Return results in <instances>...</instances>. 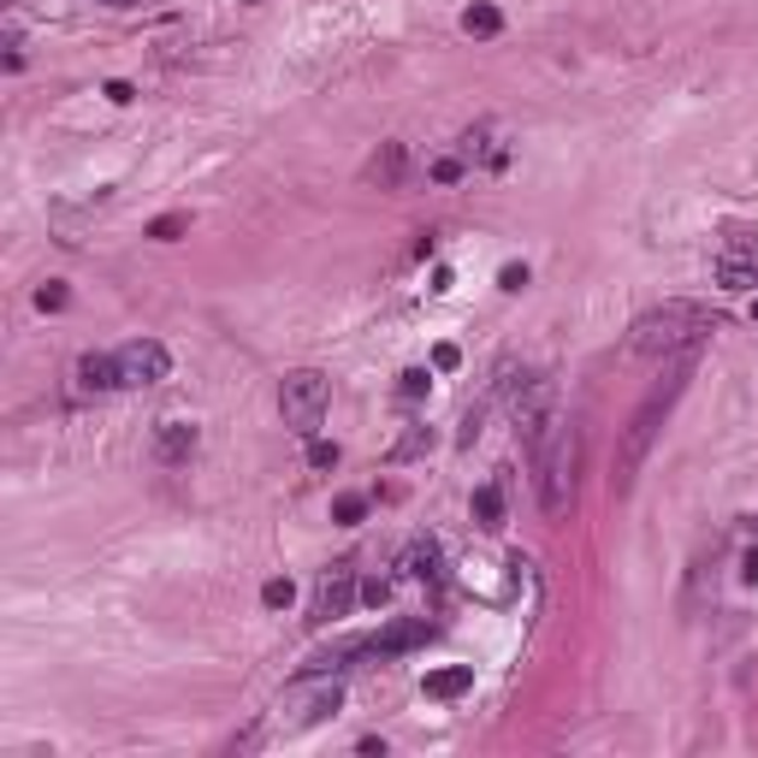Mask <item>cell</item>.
Returning <instances> with one entry per match:
<instances>
[{
	"mask_svg": "<svg viewBox=\"0 0 758 758\" xmlns=\"http://www.w3.org/2000/svg\"><path fill=\"white\" fill-rule=\"evenodd\" d=\"M326 403H332V386H326V374H314V368L290 374L279 386V415H285L290 433H302V439H314V427L326 421Z\"/></svg>",
	"mask_w": 758,
	"mask_h": 758,
	"instance_id": "obj_5",
	"label": "cell"
},
{
	"mask_svg": "<svg viewBox=\"0 0 758 758\" xmlns=\"http://www.w3.org/2000/svg\"><path fill=\"white\" fill-rule=\"evenodd\" d=\"M361 599H368V605H386V599H391V581H368V587H361Z\"/></svg>",
	"mask_w": 758,
	"mask_h": 758,
	"instance_id": "obj_23",
	"label": "cell"
},
{
	"mask_svg": "<svg viewBox=\"0 0 758 758\" xmlns=\"http://www.w3.org/2000/svg\"><path fill=\"white\" fill-rule=\"evenodd\" d=\"M36 309H66V285H60V279H48V285L36 290Z\"/></svg>",
	"mask_w": 758,
	"mask_h": 758,
	"instance_id": "obj_19",
	"label": "cell"
},
{
	"mask_svg": "<svg viewBox=\"0 0 758 758\" xmlns=\"http://www.w3.org/2000/svg\"><path fill=\"white\" fill-rule=\"evenodd\" d=\"M107 7H137V0H107Z\"/></svg>",
	"mask_w": 758,
	"mask_h": 758,
	"instance_id": "obj_27",
	"label": "cell"
},
{
	"mask_svg": "<svg viewBox=\"0 0 758 758\" xmlns=\"http://www.w3.org/2000/svg\"><path fill=\"white\" fill-rule=\"evenodd\" d=\"M250 7H255V0H250Z\"/></svg>",
	"mask_w": 758,
	"mask_h": 758,
	"instance_id": "obj_29",
	"label": "cell"
},
{
	"mask_svg": "<svg viewBox=\"0 0 758 758\" xmlns=\"http://www.w3.org/2000/svg\"><path fill=\"white\" fill-rule=\"evenodd\" d=\"M356 605V563H332L326 575L314 581V605H309V629H326V622L349 617Z\"/></svg>",
	"mask_w": 758,
	"mask_h": 758,
	"instance_id": "obj_6",
	"label": "cell"
},
{
	"mask_svg": "<svg viewBox=\"0 0 758 758\" xmlns=\"http://www.w3.org/2000/svg\"><path fill=\"white\" fill-rule=\"evenodd\" d=\"M498 285H504V290H521V285H528V267H504Z\"/></svg>",
	"mask_w": 758,
	"mask_h": 758,
	"instance_id": "obj_24",
	"label": "cell"
},
{
	"mask_svg": "<svg viewBox=\"0 0 758 758\" xmlns=\"http://www.w3.org/2000/svg\"><path fill=\"white\" fill-rule=\"evenodd\" d=\"M433 563H439V545H433V539H415V545L403 551L398 575H433Z\"/></svg>",
	"mask_w": 758,
	"mask_h": 758,
	"instance_id": "obj_15",
	"label": "cell"
},
{
	"mask_svg": "<svg viewBox=\"0 0 758 758\" xmlns=\"http://www.w3.org/2000/svg\"><path fill=\"white\" fill-rule=\"evenodd\" d=\"M403 166H410V149H403V142H386V149H379V160L368 166V179H374L379 190H398V184H403Z\"/></svg>",
	"mask_w": 758,
	"mask_h": 758,
	"instance_id": "obj_12",
	"label": "cell"
},
{
	"mask_svg": "<svg viewBox=\"0 0 758 758\" xmlns=\"http://www.w3.org/2000/svg\"><path fill=\"white\" fill-rule=\"evenodd\" d=\"M261 605H267V610H285V605H290V581H267V587H261Z\"/></svg>",
	"mask_w": 758,
	"mask_h": 758,
	"instance_id": "obj_18",
	"label": "cell"
},
{
	"mask_svg": "<svg viewBox=\"0 0 758 758\" xmlns=\"http://www.w3.org/2000/svg\"><path fill=\"white\" fill-rule=\"evenodd\" d=\"M107 101H119V107H125V101H130V83L113 78V83H107Z\"/></svg>",
	"mask_w": 758,
	"mask_h": 758,
	"instance_id": "obj_26",
	"label": "cell"
},
{
	"mask_svg": "<svg viewBox=\"0 0 758 758\" xmlns=\"http://www.w3.org/2000/svg\"><path fill=\"white\" fill-rule=\"evenodd\" d=\"M332 516H338V521H361V516H368V492H349V498H338Z\"/></svg>",
	"mask_w": 758,
	"mask_h": 758,
	"instance_id": "obj_16",
	"label": "cell"
},
{
	"mask_svg": "<svg viewBox=\"0 0 758 758\" xmlns=\"http://www.w3.org/2000/svg\"><path fill=\"white\" fill-rule=\"evenodd\" d=\"M462 31H469V36H498L504 31V12L492 7V0H480V7L462 12Z\"/></svg>",
	"mask_w": 758,
	"mask_h": 758,
	"instance_id": "obj_14",
	"label": "cell"
},
{
	"mask_svg": "<svg viewBox=\"0 0 758 758\" xmlns=\"http://www.w3.org/2000/svg\"><path fill=\"white\" fill-rule=\"evenodd\" d=\"M338 705H344V681H338V669L320 664V669H309V676L285 681V693H279V728H285V735H302V728L326 723Z\"/></svg>",
	"mask_w": 758,
	"mask_h": 758,
	"instance_id": "obj_4",
	"label": "cell"
},
{
	"mask_svg": "<svg viewBox=\"0 0 758 758\" xmlns=\"http://www.w3.org/2000/svg\"><path fill=\"white\" fill-rule=\"evenodd\" d=\"M427 634H433V622H421V617H410V622H391L386 634L361 640V652H356V658H398V652H415Z\"/></svg>",
	"mask_w": 758,
	"mask_h": 758,
	"instance_id": "obj_8",
	"label": "cell"
},
{
	"mask_svg": "<svg viewBox=\"0 0 758 758\" xmlns=\"http://www.w3.org/2000/svg\"><path fill=\"white\" fill-rule=\"evenodd\" d=\"M184 231V214H160V220L149 226V238H160V243H172Z\"/></svg>",
	"mask_w": 758,
	"mask_h": 758,
	"instance_id": "obj_17",
	"label": "cell"
},
{
	"mask_svg": "<svg viewBox=\"0 0 758 758\" xmlns=\"http://www.w3.org/2000/svg\"><path fill=\"white\" fill-rule=\"evenodd\" d=\"M119 356V386H160V379L172 374V356H166V344H154V338H130L113 349Z\"/></svg>",
	"mask_w": 758,
	"mask_h": 758,
	"instance_id": "obj_7",
	"label": "cell"
},
{
	"mask_svg": "<svg viewBox=\"0 0 758 758\" xmlns=\"http://www.w3.org/2000/svg\"><path fill=\"white\" fill-rule=\"evenodd\" d=\"M753 539H758V521H753Z\"/></svg>",
	"mask_w": 758,
	"mask_h": 758,
	"instance_id": "obj_28",
	"label": "cell"
},
{
	"mask_svg": "<svg viewBox=\"0 0 758 758\" xmlns=\"http://www.w3.org/2000/svg\"><path fill=\"white\" fill-rule=\"evenodd\" d=\"M403 398H421V391H427V374H421V368H410V374H403Z\"/></svg>",
	"mask_w": 758,
	"mask_h": 758,
	"instance_id": "obj_22",
	"label": "cell"
},
{
	"mask_svg": "<svg viewBox=\"0 0 758 758\" xmlns=\"http://www.w3.org/2000/svg\"><path fill=\"white\" fill-rule=\"evenodd\" d=\"M575 474H581V427H551V439L533 450V492H539V509L551 521L568 516L575 504Z\"/></svg>",
	"mask_w": 758,
	"mask_h": 758,
	"instance_id": "obj_3",
	"label": "cell"
},
{
	"mask_svg": "<svg viewBox=\"0 0 758 758\" xmlns=\"http://www.w3.org/2000/svg\"><path fill=\"white\" fill-rule=\"evenodd\" d=\"M78 391H119V356L90 349V356L78 361Z\"/></svg>",
	"mask_w": 758,
	"mask_h": 758,
	"instance_id": "obj_11",
	"label": "cell"
},
{
	"mask_svg": "<svg viewBox=\"0 0 758 758\" xmlns=\"http://www.w3.org/2000/svg\"><path fill=\"white\" fill-rule=\"evenodd\" d=\"M190 457H196V427H190V421H160L154 427V462L184 469Z\"/></svg>",
	"mask_w": 758,
	"mask_h": 758,
	"instance_id": "obj_9",
	"label": "cell"
},
{
	"mask_svg": "<svg viewBox=\"0 0 758 758\" xmlns=\"http://www.w3.org/2000/svg\"><path fill=\"white\" fill-rule=\"evenodd\" d=\"M433 368H457V344H439V349H433Z\"/></svg>",
	"mask_w": 758,
	"mask_h": 758,
	"instance_id": "obj_25",
	"label": "cell"
},
{
	"mask_svg": "<svg viewBox=\"0 0 758 758\" xmlns=\"http://www.w3.org/2000/svg\"><path fill=\"white\" fill-rule=\"evenodd\" d=\"M474 521H480V528H504V492H498V480H486V486H480L474 492Z\"/></svg>",
	"mask_w": 758,
	"mask_h": 758,
	"instance_id": "obj_13",
	"label": "cell"
},
{
	"mask_svg": "<svg viewBox=\"0 0 758 758\" xmlns=\"http://www.w3.org/2000/svg\"><path fill=\"white\" fill-rule=\"evenodd\" d=\"M338 462V445H309V469H332Z\"/></svg>",
	"mask_w": 758,
	"mask_h": 758,
	"instance_id": "obj_21",
	"label": "cell"
},
{
	"mask_svg": "<svg viewBox=\"0 0 758 758\" xmlns=\"http://www.w3.org/2000/svg\"><path fill=\"white\" fill-rule=\"evenodd\" d=\"M433 179H439V184H457V179H462V154H445V160H433Z\"/></svg>",
	"mask_w": 758,
	"mask_h": 758,
	"instance_id": "obj_20",
	"label": "cell"
},
{
	"mask_svg": "<svg viewBox=\"0 0 758 758\" xmlns=\"http://www.w3.org/2000/svg\"><path fill=\"white\" fill-rule=\"evenodd\" d=\"M711 332H717V314H711L705 302L676 297V302H658V309L640 314L629 344L640 349V356H681V349H699Z\"/></svg>",
	"mask_w": 758,
	"mask_h": 758,
	"instance_id": "obj_2",
	"label": "cell"
},
{
	"mask_svg": "<svg viewBox=\"0 0 758 758\" xmlns=\"http://www.w3.org/2000/svg\"><path fill=\"white\" fill-rule=\"evenodd\" d=\"M693 361H699V349L664 356V379L646 391V398H640V410L629 415V427H622V450H617V492H629L634 474H640V462L652 457V445H658L669 410L681 403V391H688V379H693Z\"/></svg>",
	"mask_w": 758,
	"mask_h": 758,
	"instance_id": "obj_1",
	"label": "cell"
},
{
	"mask_svg": "<svg viewBox=\"0 0 758 758\" xmlns=\"http://www.w3.org/2000/svg\"><path fill=\"white\" fill-rule=\"evenodd\" d=\"M469 688H474V669H469V664L427 669V681H421V693H427V699H462Z\"/></svg>",
	"mask_w": 758,
	"mask_h": 758,
	"instance_id": "obj_10",
	"label": "cell"
}]
</instances>
